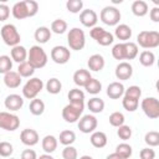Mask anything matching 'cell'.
<instances>
[{"label":"cell","mask_w":159,"mask_h":159,"mask_svg":"<svg viewBox=\"0 0 159 159\" xmlns=\"http://www.w3.org/2000/svg\"><path fill=\"white\" fill-rule=\"evenodd\" d=\"M149 16H150V20L153 22H159V7L158 6H154L149 11Z\"/></svg>","instance_id":"obj_52"},{"label":"cell","mask_w":159,"mask_h":159,"mask_svg":"<svg viewBox=\"0 0 159 159\" xmlns=\"http://www.w3.org/2000/svg\"><path fill=\"white\" fill-rule=\"evenodd\" d=\"M139 157H140V159H155V152L150 147L143 148L139 153Z\"/></svg>","instance_id":"obj_49"},{"label":"cell","mask_w":159,"mask_h":159,"mask_svg":"<svg viewBox=\"0 0 159 159\" xmlns=\"http://www.w3.org/2000/svg\"><path fill=\"white\" fill-rule=\"evenodd\" d=\"M124 94V86L119 81H114L107 87V96L111 99H118Z\"/></svg>","instance_id":"obj_18"},{"label":"cell","mask_w":159,"mask_h":159,"mask_svg":"<svg viewBox=\"0 0 159 159\" xmlns=\"http://www.w3.org/2000/svg\"><path fill=\"white\" fill-rule=\"evenodd\" d=\"M29 109H30V113L31 114H34V116H41L45 112V103H43L42 99L34 98L30 102Z\"/></svg>","instance_id":"obj_31"},{"label":"cell","mask_w":159,"mask_h":159,"mask_svg":"<svg viewBox=\"0 0 159 159\" xmlns=\"http://www.w3.org/2000/svg\"><path fill=\"white\" fill-rule=\"evenodd\" d=\"M14 152V147L9 142H0V157L9 158Z\"/></svg>","instance_id":"obj_45"},{"label":"cell","mask_w":159,"mask_h":159,"mask_svg":"<svg viewBox=\"0 0 159 159\" xmlns=\"http://www.w3.org/2000/svg\"><path fill=\"white\" fill-rule=\"evenodd\" d=\"M97 124H98V120L93 114H84L83 117H81L78 119L77 127L82 133L89 134V133H93L96 130Z\"/></svg>","instance_id":"obj_13"},{"label":"cell","mask_w":159,"mask_h":159,"mask_svg":"<svg viewBox=\"0 0 159 159\" xmlns=\"http://www.w3.org/2000/svg\"><path fill=\"white\" fill-rule=\"evenodd\" d=\"M21 77L16 71H10L4 75V83L7 88H17L21 84Z\"/></svg>","instance_id":"obj_23"},{"label":"cell","mask_w":159,"mask_h":159,"mask_svg":"<svg viewBox=\"0 0 159 159\" xmlns=\"http://www.w3.org/2000/svg\"><path fill=\"white\" fill-rule=\"evenodd\" d=\"M92 78L91 76V72L88 70H84V68H80L77 70L75 73H73V82L76 86L78 87H84L86 83Z\"/></svg>","instance_id":"obj_21"},{"label":"cell","mask_w":159,"mask_h":159,"mask_svg":"<svg viewBox=\"0 0 159 159\" xmlns=\"http://www.w3.org/2000/svg\"><path fill=\"white\" fill-rule=\"evenodd\" d=\"M12 68V60L7 55H1L0 56V73H7Z\"/></svg>","instance_id":"obj_41"},{"label":"cell","mask_w":159,"mask_h":159,"mask_svg":"<svg viewBox=\"0 0 159 159\" xmlns=\"http://www.w3.org/2000/svg\"><path fill=\"white\" fill-rule=\"evenodd\" d=\"M114 153H116L120 159H129V158L132 157V154H133V149H132V147H130L129 144H127V143H120V144H118V145L116 147Z\"/></svg>","instance_id":"obj_30"},{"label":"cell","mask_w":159,"mask_h":159,"mask_svg":"<svg viewBox=\"0 0 159 159\" xmlns=\"http://www.w3.org/2000/svg\"><path fill=\"white\" fill-rule=\"evenodd\" d=\"M10 7L6 4H0V21H5L9 19Z\"/></svg>","instance_id":"obj_50"},{"label":"cell","mask_w":159,"mask_h":159,"mask_svg":"<svg viewBox=\"0 0 159 159\" xmlns=\"http://www.w3.org/2000/svg\"><path fill=\"white\" fill-rule=\"evenodd\" d=\"M87 107H88L89 112H92L94 114L96 113H101L104 109V101L102 98H99V97H93V98H91L88 101Z\"/></svg>","instance_id":"obj_29"},{"label":"cell","mask_w":159,"mask_h":159,"mask_svg":"<svg viewBox=\"0 0 159 159\" xmlns=\"http://www.w3.org/2000/svg\"><path fill=\"white\" fill-rule=\"evenodd\" d=\"M42 88H43L42 80H40L37 77H32V78H30L24 84V87H22V96L26 99H34L42 91Z\"/></svg>","instance_id":"obj_8"},{"label":"cell","mask_w":159,"mask_h":159,"mask_svg":"<svg viewBox=\"0 0 159 159\" xmlns=\"http://www.w3.org/2000/svg\"><path fill=\"white\" fill-rule=\"evenodd\" d=\"M122 106L125 111L128 112H134L138 109V106H139V99H135V98H132V97H128V96H123V99H122Z\"/></svg>","instance_id":"obj_38"},{"label":"cell","mask_w":159,"mask_h":159,"mask_svg":"<svg viewBox=\"0 0 159 159\" xmlns=\"http://www.w3.org/2000/svg\"><path fill=\"white\" fill-rule=\"evenodd\" d=\"M4 104H5V108L9 109V111H19L24 106V98L20 94L12 93V94H9L5 98Z\"/></svg>","instance_id":"obj_17"},{"label":"cell","mask_w":159,"mask_h":159,"mask_svg":"<svg viewBox=\"0 0 159 159\" xmlns=\"http://www.w3.org/2000/svg\"><path fill=\"white\" fill-rule=\"evenodd\" d=\"M62 158L63 159H77L78 158V153L77 149L72 145H67L63 148L62 150Z\"/></svg>","instance_id":"obj_48"},{"label":"cell","mask_w":159,"mask_h":159,"mask_svg":"<svg viewBox=\"0 0 159 159\" xmlns=\"http://www.w3.org/2000/svg\"><path fill=\"white\" fill-rule=\"evenodd\" d=\"M89 142L94 147V148H104L107 145V135L106 133L101 132V130H94L92 134H91V138H89Z\"/></svg>","instance_id":"obj_24"},{"label":"cell","mask_w":159,"mask_h":159,"mask_svg":"<svg viewBox=\"0 0 159 159\" xmlns=\"http://www.w3.org/2000/svg\"><path fill=\"white\" fill-rule=\"evenodd\" d=\"M113 36H116V37H117L118 40H120L122 42H127V41L130 40V37H132V29H130V26H128L127 24L117 25Z\"/></svg>","instance_id":"obj_19"},{"label":"cell","mask_w":159,"mask_h":159,"mask_svg":"<svg viewBox=\"0 0 159 159\" xmlns=\"http://www.w3.org/2000/svg\"><path fill=\"white\" fill-rule=\"evenodd\" d=\"M144 142L150 148L158 147L159 145V133L157 130H149V132H147L145 135H144Z\"/></svg>","instance_id":"obj_40"},{"label":"cell","mask_w":159,"mask_h":159,"mask_svg":"<svg viewBox=\"0 0 159 159\" xmlns=\"http://www.w3.org/2000/svg\"><path fill=\"white\" fill-rule=\"evenodd\" d=\"M20 140H21L22 144H25L27 147H34L39 143L40 137H39V133L35 129L26 128L20 133Z\"/></svg>","instance_id":"obj_16"},{"label":"cell","mask_w":159,"mask_h":159,"mask_svg":"<svg viewBox=\"0 0 159 159\" xmlns=\"http://www.w3.org/2000/svg\"><path fill=\"white\" fill-rule=\"evenodd\" d=\"M80 21L83 26L86 27H94L97 21H98V15L94 10L92 9H86V10H82L81 14H80Z\"/></svg>","instance_id":"obj_15"},{"label":"cell","mask_w":159,"mask_h":159,"mask_svg":"<svg viewBox=\"0 0 159 159\" xmlns=\"http://www.w3.org/2000/svg\"><path fill=\"white\" fill-rule=\"evenodd\" d=\"M10 159H15V158H10Z\"/></svg>","instance_id":"obj_56"},{"label":"cell","mask_w":159,"mask_h":159,"mask_svg":"<svg viewBox=\"0 0 159 159\" xmlns=\"http://www.w3.org/2000/svg\"><path fill=\"white\" fill-rule=\"evenodd\" d=\"M67 30V22L63 19H56L51 24V32H55L57 35L65 34Z\"/></svg>","instance_id":"obj_39"},{"label":"cell","mask_w":159,"mask_h":159,"mask_svg":"<svg viewBox=\"0 0 159 159\" xmlns=\"http://www.w3.org/2000/svg\"><path fill=\"white\" fill-rule=\"evenodd\" d=\"M130 9H132V12L135 16H138V17L145 16L148 14V11H149V6H148V4L144 0H135V1H133Z\"/></svg>","instance_id":"obj_26"},{"label":"cell","mask_w":159,"mask_h":159,"mask_svg":"<svg viewBox=\"0 0 159 159\" xmlns=\"http://www.w3.org/2000/svg\"><path fill=\"white\" fill-rule=\"evenodd\" d=\"M137 45L143 48H155L159 46V32L158 31H140L137 36Z\"/></svg>","instance_id":"obj_4"},{"label":"cell","mask_w":159,"mask_h":159,"mask_svg":"<svg viewBox=\"0 0 159 159\" xmlns=\"http://www.w3.org/2000/svg\"><path fill=\"white\" fill-rule=\"evenodd\" d=\"M84 109V102L82 103H68L62 109V118L67 123H76Z\"/></svg>","instance_id":"obj_5"},{"label":"cell","mask_w":159,"mask_h":159,"mask_svg":"<svg viewBox=\"0 0 159 159\" xmlns=\"http://www.w3.org/2000/svg\"><path fill=\"white\" fill-rule=\"evenodd\" d=\"M117 135H118L122 140H128V139L132 137V128H130L129 125L123 124V125L118 127V129H117Z\"/></svg>","instance_id":"obj_46"},{"label":"cell","mask_w":159,"mask_h":159,"mask_svg":"<svg viewBox=\"0 0 159 159\" xmlns=\"http://www.w3.org/2000/svg\"><path fill=\"white\" fill-rule=\"evenodd\" d=\"M67 97L70 99V103H82V102H84V92L80 88L70 89Z\"/></svg>","instance_id":"obj_37"},{"label":"cell","mask_w":159,"mask_h":159,"mask_svg":"<svg viewBox=\"0 0 159 159\" xmlns=\"http://www.w3.org/2000/svg\"><path fill=\"white\" fill-rule=\"evenodd\" d=\"M123 96H128L135 99H139L142 96V88L139 86H130L127 89H124V94Z\"/></svg>","instance_id":"obj_47"},{"label":"cell","mask_w":159,"mask_h":159,"mask_svg":"<svg viewBox=\"0 0 159 159\" xmlns=\"http://www.w3.org/2000/svg\"><path fill=\"white\" fill-rule=\"evenodd\" d=\"M67 42L71 50L81 51L86 45V35L82 29L73 27L67 34Z\"/></svg>","instance_id":"obj_6"},{"label":"cell","mask_w":159,"mask_h":159,"mask_svg":"<svg viewBox=\"0 0 159 159\" xmlns=\"http://www.w3.org/2000/svg\"><path fill=\"white\" fill-rule=\"evenodd\" d=\"M66 9L72 14H78L83 9V1L82 0H68L66 2Z\"/></svg>","instance_id":"obj_43"},{"label":"cell","mask_w":159,"mask_h":159,"mask_svg":"<svg viewBox=\"0 0 159 159\" xmlns=\"http://www.w3.org/2000/svg\"><path fill=\"white\" fill-rule=\"evenodd\" d=\"M26 61L35 70H39V68H42L47 65L48 57H47V53L45 52V50L40 45H34L27 51V60Z\"/></svg>","instance_id":"obj_2"},{"label":"cell","mask_w":159,"mask_h":159,"mask_svg":"<svg viewBox=\"0 0 159 159\" xmlns=\"http://www.w3.org/2000/svg\"><path fill=\"white\" fill-rule=\"evenodd\" d=\"M50 56H51V60H52L55 63H57V65H65V63H67V62L70 61V58H71V52H70V50H68L66 46L58 45V46H55V47L51 50Z\"/></svg>","instance_id":"obj_12"},{"label":"cell","mask_w":159,"mask_h":159,"mask_svg":"<svg viewBox=\"0 0 159 159\" xmlns=\"http://www.w3.org/2000/svg\"><path fill=\"white\" fill-rule=\"evenodd\" d=\"M124 120H125V118H124V114L122 112H113L109 116V124L112 127H117L118 128V127L124 124Z\"/></svg>","instance_id":"obj_42"},{"label":"cell","mask_w":159,"mask_h":159,"mask_svg":"<svg viewBox=\"0 0 159 159\" xmlns=\"http://www.w3.org/2000/svg\"><path fill=\"white\" fill-rule=\"evenodd\" d=\"M57 144H58L57 138L55 135H51V134L45 135L42 138V142H41V147H42V149H43V152L46 154L53 153L57 149Z\"/></svg>","instance_id":"obj_22"},{"label":"cell","mask_w":159,"mask_h":159,"mask_svg":"<svg viewBox=\"0 0 159 159\" xmlns=\"http://www.w3.org/2000/svg\"><path fill=\"white\" fill-rule=\"evenodd\" d=\"M124 43V56H125V60H134L137 56H138V45L135 42H132V41H127V42H123Z\"/></svg>","instance_id":"obj_28"},{"label":"cell","mask_w":159,"mask_h":159,"mask_svg":"<svg viewBox=\"0 0 159 159\" xmlns=\"http://www.w3.org/2000/svg\"><path fill=\"white\" fill-rule=\"evenodd\" d=\"M0 36H1L2 41L5 42V45H7V46L14 47V46L20 45L21 36H20L16 26L12 24H5L0 30Z\"/></svg>","instance_id":"obj_3"},{"label":"cell","mask_w":159,"mask_h":159,"mask_svg":"<svg viewBox=\"0 0 159 159\" xmlns=\"http://www.w3.org/2000/svg\"><path fill=\"white\" fill-rule=\"evenodd\" d=\"M39 11V4L35 0H22L19 2H15L11 12L12 16L17 20H22L26 17H32Z\"/></svg>","instance_id":"obj_1"},{"label":"cell","mask_w":159,"mask_h":159,"mask_svg":"<svg viewBox=\"0 0 159 159\" xmlns=\"http://www.w3.org/2000/svg\"><path fill=\"white\" fill-rule=\"evenodd\" d=\"M114 75H116V77L119 81H127L133 75V67H132V65L129 62L122 61V62H119L117 65L116 71H114Z\"/></svg>","instance_id":"obj_14"},{"label":"cell","mask_w":159,"mask_h":159,"mask_svg":"<svg viewBox=\"0 0 159 159\" xmlns=\"http://www.w3.org/2000/svg\"><path fill=\"white\" fill-rule=\"evenodd\" d=\"M139 62L144 67H150L155 62V55L152 51L145 50V51L140 52V55H139Z\"/></svg>","instance_id":"obj_32"},{"label":"cell","mask_w":159,"mask_h":159,"mask_svg":"<svg viewBox=\"0 0 159 159\" xmlns=\"http://www.w3.org/2000/svg\"><path fill=\"white\" fill-rule=\"evenodd\" d=\"M46 89H47V92L51 93V94H57V93H60L61 89H62V83H61V81H60L58 78L52 77V78H50V80L46 82Z\"/></svg>","instance_id":"obj_34"},{"label":"cell","mask_w":159,"mask_h":159,"mask_svg":"<svg viewBox=\"0 0 159 159\" xmlns=\"http://www.w3.org/2000/svg\"><path fill=\"white\" fill-rule=\"evenodd\" d=\"M80 159H93V158H92L91 155H82Z\"/></svg>","instance_id":"obj_55"},{"label":"cell","mask_w":159,"mask_h":159,"mask_svg":"<svg viewBox=\"0 0 159 159\" xmlns=\"http://www.w3.org/2000/svg\"><path fill=\"white\" fill-rule=\"evenodd\" d=\"M106 159H120L116 153H112V154H109V155H107V158Z\"/></svg>","instance_id":"obj_54"},{"label":"cell","mask_w":159,"mask_h":159,"mask_svg":"<svg viewBox=\"0 0 159 159\" xmlns=\"http://www.w3.org/2000/svg\"><path fill=\"white\" fill-rule=\"evenodd\" d=\"M120 16V11L116 6H104L99 14L101 21L108 26H117L119 24Z\"/></svg>","instance_id":"obj_7"},{"label":"cell","mask_w":159,"mask_h":159,"mask_svg":"<svg viewBox=\"0 0 159 159\" xmlns=\"http://www.w3.org/2000/svg\"><path fill=\"white\" fill-rule=\"evenodd\" d=\"M89 35L93 40H96L97 43H99L101 46H109L111 43H113L114 41V36L113 34H111L109 31L104 30L101 26H94L91 29Z\"/></svg>","instance_id":"obj_9"},{"label":"cell","mask_w":159,"mask_h":159,"mask_svg":"<svg viewBox=\"0 0 159 159\" xmlns=\"http://www.w3.org/2000/svg\"><path fill=\"white\" fill-rule=\"evenodd\" d=\"M34 37L39 43H46L51 39V30L46 26H40L35 30Z\"/></svg>","instance_id":"obj_27"},{"label":"cell","mask_w":159,"mask_h":159,"mask_svg":"<svg viewBox=\"0 0 159 159\" xmlns=\"http://www.w3.org/2000/svg\"><path fill=\"white\" fill-rule=\"evenodd\" d=\"M106 62H104V58L102 55L99 53H94L92 56H89L88 61H87V66L91 71H94V72H98V71H102L103 67H104Z\"/></svg>","instance_id":"obj_20"},{"label":"cell","mask_w":159,"mask_h":159,"mask_svg":"<svg viewBox=\"0 0 159 159\" xmlns=\"http://www.w3.org/2000/svg\"><path fill=\"white\" fill-rule=\"evenodd\" d=\"M21 159H37V154L34 149H25L21 153Z\"/></svg>","instance_id":"obj_51"},{"label":"cell","mask_w":159,"mask_h":159,"mask_svg":"<svg viewBox=\"0 0 159 159\" xmlns=\"http://www.w3.org/2000/svg\"><path fill=\"white\" fill-rule=\"evenodd\" d=\"M37 159H55V158H53V157H52L51 154H46V153H45V154L40 155V157H39Z\"/></svg>","instance_id":"obj_53"},{"label":"cell","mask_w":159,"mask_h":159,"mask_svg":"<svg viewBox=\"0 0 159 159\" xmlns=\"http://www.w3.org/2000/svg\"><path fill=\"white\" fill-rule=\"evenodd\" d=\"M16 72L20 75L21 78H22V77L29 78V77H31V76L34 75L35 68H34L27 61H25V62H22V63H19V67H17V71H16Z\"/></svg>","instance_id":"obj_36"},{"label":"cell","mask_w":159,"mask_h":159,"mask_svg":"<svg viewBox=\"0 0 159 159\" xmlns=\"http://www.w3.org/2000/svg\"><path fill=\"white\" fill-rule=\"evenodd\" d=\"M10 55H11V60L17 62V63H22L26 61L27 58V50L21 46V45H17V46H14L10 51Z\"/></svg>","instance_id":"obj_25"},{"label":"cell","mask_w":159,"mask_h":159,"mask_svg":"<svg viewBox=\"0 0 159 159\" xmlns=\"http://www.w3.org/2000/svg\"><path fill=\"white\" fill-rule=\"evenodd\" d=\"M84 89H86V92L89 93V94H97V93H99V92L102 91V83H101L97 78H93V77H92V78L86 83Z\"/></svg>","instance_id":"obj_35"},{"label":"cell","mask_w":159,"mask_h":159,"mask_svg":"<svg viewBox=\"0 0 159 159\" xmlns=\"http://www.w3.org/2000/svg\"><path fill=\"white\" fill-rule=\"evenodd\" d=\"M0 159H1V157H0Z\"/></svg>","instance_id":"obj_57"},{"label":"cell","mask_w":159,"mask_h":159,"mask_svg":"<svg viewBox=\"0 0 159 159\" xmlns=\"http://www.w3.org/2000/svg\"><path fill=\"white\" fill-rule=\"evenodd\" d=\"M60 143L63 144L65 147L67 145H72L76 140V134L73 130H70V129H66V130H62L60 133V138H58Z\"/></svg>","instance_id":"obj_33"},{"label":"cell","mask_w":159,"mask_h":159,"mask_svg":"<svg viewBox=\"0 0 159 159\" xmlns=\"http://www.w3.org/2000/svg\"><path fill=\"white\" fill-rule=\"evenodd\" d=\"M140 108L144 114L150 119H157L159 117V101L155 97H147L142 101Z\"/></svg>","instance_id":"obj_10"},{"label":"cell","mask_w":159,"mask_h":159,"mask_svg":"<svg viewBox=\"0 0 159 159\" xmlns=\"http://www.w3.org/2000/svg\"><path fill=\"white\" fill-rule=\"evenodd\" d=\"M20 127V118L10 112H0V128L14 132Z\"/></svg>","instance_id":"obj_11"},{"label":"cell","mask_w":159,"mask_h":159,"mask_svg":"<svg viewBox=\"0 0 159 159\" xmlns=\"http://www.w3.org/2000/svg\"><path fill=\"white\" fill-rule=\"evenodd\" d=\"M112 56L114 60H118V61H122V60H125V56H124V43L123 42H119V43H116L112 48Z\"/></svg>","instance_id":"obj_44"}]
</instances>
